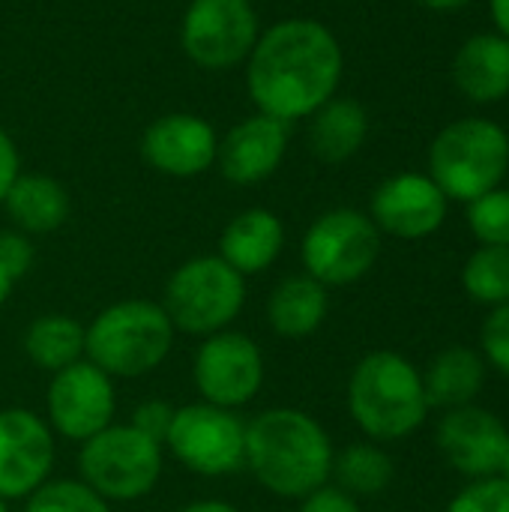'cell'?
Returning a JSON list of instances; mask_svg holds the SVG:
<instances>
[{
  "instance_id": "cell-30",
  "label": "cell",
  "mask_w": 509,
  "mask_h": 512,
  "mask_svg": "<svg viewBox=\"0 0 509 512\" xmlns=\"http://www.w3.org/2000/svg\"><path fill=\"white\" fill-rule=\"evenodd\" d=\"M480 348L486 366L509 378V303L495 306L480 330Z\"/></svg>"
},
{
  "instance_id": "cell-14",
  "label": "cell",
  "mask_w": 509,
  "mask_h": 512,
  "mask_svg": "<svg viewBox=\"0 0 509 512\" xmlns=\"http://www.w3.org/2000/svg\"><path fill=\"white\" fill-rule=\"evenodd\" d=\"M450 198L429 174L402 171L387 177L369 201V219L381 234L399 240H426L441 231Z\"/></svg>"
},
{
  "instance_id": "cell-23",
  "label": "cell",
  "mask_w": 509,
  "mask_h": 512,
  "mask_svg": "<svg viewBox=\"0 0 509 512\" xmlns=\"http://www.w3.org/2000/svg\"><path fill=\"white\" fill-rule=\"evenodd\" d=\"M486 369L489 366L480 351H471L462 345L444 348L423 372V390H426L429 408L453 411V408L474 405V399L483 393Z\"/></svg>"
},
{
  "instance_id": "cell-16",
  "label": "cell",
  "mask_w": 509,
  "mask_h": 512,
  "mask_svg": "<svg viewBox=\"0 0 509 512\" xmlns=\"http://www.w3.org/2000/svg\"><path fill=\"white\" fill-rule=\"evenodd\" d=\"M219 135L210 120L174 111L156 117L141 135V159L165 177H198L216 165Z\"/></svg>"
},
{
  "instance_id": "cell-27",
  "label": "cell",
  "mask_w": 509,
  "mask_h": 512,
  "mask_svg": "<svg viewBox=\"0 0 509 512\" xmlns=\"http://www.w3.org/2000/svg\"><path fill=\"white\" fill-rule=\"evenodd\" d=\"M24 501H27L24 512H111L108 501L99 498L81 477L48 480Z\"/></svg>"
},
{
  "instance_id": "cell-5",
  "label": "cell",
  "mask_w": 509,
  "mask_h": 512,
  "mask_svg": "<svg viewBox=\"0 0 509 512\" xmlns=\"http://www.w3.org/2000/svg\"><path fill=\"white\" fill-rule=\"evenodd\" d=\"M509 168V135L486 117L447 123L429 147V177L450 201H474L501 186Z\"/></svg>"
},
{
  "instance_id": "cell-15",
  "label": "cell",
  "mask_w": 509,
  "mask_h": 512,
  "mask_svg": "<svg viewBox=\"0 0 509 512\" xmlns=\"http://www.w3.org/2000/svg\"><path fill=\"white\" fill-rule=\"evenodd\" d=\"M435 444L447 465H453V471L468 480H486L501 474L509 429L492 411L465 405L444 411L435 432Z\"/></svg>"
},
{
  "instance_id": "cell-22",
  "label": "cell",
  "mask_w": 509,
  "mask_h": 512,
  "mask_svg": "<svg viewBox=\"0 0 509 512\" xmlns=\"http://www.w3.org/2000/svg\"><path fill=\"white\" fill-rule=\"evenodd\" d=\"M3 207L15 231L30 237V234L57 231L69 219L72 201L60 180L48 174H18L3 198Z\"/></svg>"
},
{
  "instance_id": "cell-28",
  "label": "cell",
  "mask_w": 509,
  "mask_h": 512,
  "mask_svg": "<svg viewBox=\"0 0 509 512\" xmlns=\"http://www.w3.org/2000/svg\"><path fill=\"white\" fill-rule=\"evenodd\" d=\"M468 228L480 246H509V189H492L468 201Z\"/></svg>"
},
{
  "instance_id": "cell-39",
  "label": "cell",
  "mask_w": 509,
  "mask_h": 512,
  "mask_svg": "<svg viewBox=\"0 0 509 512\" xmlns=\"http://www.w3.org/2000/svg\"><path fill=\"white\" fill-rule=\"evenodd\" d=\"M498 477H504L509 483V444H507V453H504V465H501V474Z\"/></svg>"
},
{
  "instance_id": "cell-9",
  "label": "cell",
  "mask_w": 509,
  "mask_h": 512,
  "mask_svg": "<svg viewBox=\"0 0 509 512\" xmlns=\"http://www.w3.org/2000/svg\"><path fill=\"white\" fill-rule=\"evenodd\" d=\"M165 447L198 477H231L246 468V420L237 411L192 402L174 408Z\"/></svg>"
},
{
  "instance_id": "cell-13",
  "label": "cell",
  "mask_w": 509,
  "mask_h": 512,
  "mask_svg": "<svg viewBox=\"0 0 509 512\" xmlns=\"http://www.w3.org/2000/svg\"><path fill=\"white\" fill-rule=\"evenodd\" d=\"M54 432L45 417L27 408L0 411V498H30L51 480L54 468Z\"/></svg>"
},
{
  "instance_id": "cell-7",
  "label": "cell",
  "mask_w": 509,
  "mask_h": 512,
  "mask_svg": "<svg viewBox=\"0 0 509 512\" xmlns=\"http://www.w3.org/2000/svg\"><path fill=\"white\" fill-rule=\"evenodd\" d=\"M162 462L165 447L138 432L132 423H111L78 450L81 480L108 504H132L147 498L162 477Z\"/></svg>"
},
{
  "instance_id": "cell-25",
  "label": "cell",
  "mask_w": 509,
  "mask_h": 512,
  "mask_svg": "<svg viewBox=\"0 0 509 512\" xmlns=\"http://www.w3.org/2000/svg\"><path fill=\"white\" fill-rule=\"evenodd\" d=\"M393 459L387 456L384 447L372 444V441H360L345 447L342 453H336L333 459V477L336 486L342 492H348L351 498H375L381 492L390 489L393 483Z\"/></svg>"
},
{
  "instance_id": "cell-1",
  "label": "cell",
  "mask_w": 509,
  "mask_h": 512,
  "mask_svg": "<svg viewBox=\"0 0 509 512\" xmlns=\"http://www.w3.org/2000/svg\"><path fill=\"white\" fill-rule=\"evenodd\" d=\"M342 72V45L324 21L282 18L258 36L246 60V87L261 114L291 126L336 96Z\"/></svg>"
},
{
  "instance_id": "cell-31",
  "label": "cell",
  "mask_w": 509,
  "mask_h": 512,
  "mask_svg": "<svg viewBox=\"0 0 509 512\" xmlns=\"http://www.w3.org/2000/svg\"><path fill=\"white\" fill-rule=\"evenodd\" d=\"M0 267L18 282L33 267V243L21 231H0Z\"/></svg>"
},
{
  "instance_id": "cell-17",
  "label": "cell",
  "mask_w": 509,
  "mask_h": 512,
  "mask_svg": "<svg viewBox=\"0 0 509 512\" xmlns=\"http://www.w3.org/2000/svg\"><path fill=\"white\" fill-rule=\"evenodd\" d=\"M288 123L255 111L219 138L216 165L234 186H255L273 177L288 153Z\"/></svg>"
},
{
  "instance_id": "cell-37",
  "label": "cell",
  "mask_w": 509,
  "mask_h": 512,
  "mask_svg": "<svg viewBox=\"0 0 509 512\" xmlns=\"http://www.w3.org/2000/svg\"><path fill=\"white\" fill-rule=\"evenodd\" d=\"M417 3L432 9V12H456V9H465L474 0H417Z\"/></svg>"
},
{
  "instance_id": "cell-20",
  "label": "cell",
  "mask_w": 509,
  "mask_h": 512,
  "mask_svg": "<svg viewBox=\"0 0 509 512\" xmlns=\"http://www.w3.org/2000/svg\"><path fill=\"white\" fill-rule=\"evenodd\" d=\"M369 138V111L348 96L327 99L309 117V150L324 165H342L360 153Z\"/></svg>"
},
{
  "instance_id": "cell-26",
  "label": "cell",
  "mask_w": 509,
  "mask_h": 512,
  "mask_svg": "<svg viewBox=\"0 0 509 512\" xmlns=\"http://www.w3.org/2000/svg\"><path fill=\"white\" fill-rule=\"evenodd\" d=\"M462 288L489 309L509 303V246H480L462 267Z\"/></svg>"
},
{
  "instance_id": "cell-35",
  "label": "cell",
  "mask_w": 509,
  "mask_h": 512,
  "mask_svg": "<svg viewBox=\"0 0 509 512\" xmlns=\"http://www.w3.org/2000/svg\"><path fill=\"white\" fill-rule=\"evenodd\" d=\"M489 12H492L498 33L509 39V0H489Z\"/></svg>"
},
{
  "instance_id": "cell-36",
  "label": "cell",
  "mask_w": 509,
  "mask_h": 512,
  "mask_svg": "<svg viewBox=\"0 0 509 512\" xmlns=\"http://www.w3.org/2000/svg\"><path fill=\"white\" fill-rule=\"evenodd\" d=\"M177 512H240L237 507H231V504H225V501H192V504H186L183 510Z\"/></svg>"
},
{
  "instance_id": "cell-4",
  "label": "cell",
  "mask_w": 509,
  "mask_h": 512,
  "mask_svg": "<svg viewBox=\"0 0 509 512\" xmlns=\"http://www.w3.org/2000/svg\"><path fill=\"white\" fill-rule=\"evenodd\" d=\"M174 324L162 303L120 300L84 327V360L108 378H144L156 372L174 348Z\"/></svg>"
},
{
  "instance_id": "cell-38",
  "label": "cell",
  "mask_w": 509,
  "mask_h": 512,
  "mask_svg": "<svg viewBox=\"0 0 509 512\" xmlns=\"http://www.w3.org/2000/svg\"><path fill=\"white\" fill-rule=\"evenodd\" d=\"M12 288H15V279H12V276H9V273H6V270L0 267V306H3L6 300H9Z\"/></svg>"
},
{
  "instance_id": "cell-40",
  "label": "cell",
  "mask_w": 509,
  "mask_h": 512,
  "mask_svg": "<svg viewBox=\"0 0 509 512\" xmlns=\"http://www.w3.org/2000/svg\"><path fill=\"white\" fill-rule=\"evenodd\" d=\"M0 512H9V507H6V501L0 498Z\"/></svg>"
},
{
  "instance_id": "cell-34",
  "label": "cell",
  "mask_w": 509,
  "mask_h": 512,
  "mask_svg": "<svg viewBox=\"0 0 509 512\" xmlns=\"http://www.w3.org/2000/svg\"><path fill=\"white\" fill-rule=\"evenodd\" d=\"M21 174V159H18V147L12 141V135L0 126V204L6 198V192L12 189L15 177Z\"/></svg>"
},
{
  "instance_id": "cell-21",
  "label": "cell",
  "mask_w": 509,
  "mask_h": 512,
  "mask_svg": "<svg viewBox=\"0 0 509 512\" xmlns=\"http://www.w3.org/2000/svg\"><path fill=\"white\" fill-rule=\"evenodd\" d=\"M330 288H324L309 273L285 276L270 300H267V321L276 336L282 339H306L318 333L330 312Z\"/></svg>"
},
{
  "instance_id": "cell-32",
  "label": "cell",
  "mask_w": 509,
  "mask_h": 512,
  "mask_svg": "<svg viewBox=\"0 0 509 512\" xmlns=\"http://www.w3.org/2000/svg\"><path fill=\"white\" fill-rule=\"evenodd\" d=\"M171 420H174V408L168 405V402H162V399H147V402H141L135 411H132V426L138 429V432H144L147 438H153V441H159L162 447H165V435H168V429H171Z\"/></svg>"
},
{
  "instance_id": "cell-3",
  "label": "cell",
  "mask_w": 509,
  "mask_h": 512,
  "mask_svg": "<svg viewBox=\"0 0 509 512\" xmlns=\"http://www.w3.org/2000/svg\"><path fill=\"white\" fill-rule=\"evenodd\" d=\"M348 414L372 441H402L429 417L423 372L396 351L366 354L348 378Z\"/></svg>"
},
{
  "instance_id": "cell-10",
  "label": "cell",
  "mask_w": 509,
  "mask_h": 512,
  "mask_svg": "<svg viewBox=\"0 0 509 512\" xmlns=\"http://www.w3.org/2000/svg\"><path fill=\"white\" fill-rule=\"evenodd\" d=\"M261 36L252 0H189L180 21L183 54L207 72H228L249 60Z\"/></svg>"
},
{
  "instance_id": "cell-12",
  "label": "cell",
  "mask_w": 509,
  "mask_h": 512,
  "mask_svg": "<svg viewBox=\"0 0 509 512\" xmlns=\"http://www.w3.org/2000/svg\"><path fill=\"white\" fill-rule=\"evenodd\" d=\"M45 423L54 435L84 444L114 423L117 393L114 378L96 369L90 360H78L51 375L45 393Z\"/></svg>"
},
{
  "instance_id": "cell-2",
  "label": "cell",
  "mask_w": 509,
  "mask_h": 512,
  "mask_svg": "<svg viewBox=\"0 0 509 512\" xmlns=\"http://www.w3.org/2000/svg\"><path fill=\"white\" fill-rule=\"evenodd\" d=\"M333 441L300 408H267L246 423V471L276 498L303 501L333 477Z\"/></svg>"
},
{
  "instance_id": "cell-11",
  "label": "cell",
  "mask_w": 509,
  "mask_h": 512,
  "mask_svg": "<svg viewBox=\"0 0 509 512\" xmlns=\"http://www.w3.org/2000/svg\"><path fill=\"white\" fill-rule=\"evenodd\" d=\"M192 381L201 393V402L237 411L264 387V354L246 333H213L192 357Z\"/></svg>"
},
{
  "instance_id": "cell-8",
  "label": "cell",
  "mask_w": 509,
  "mask_h": 512,
  "mask_svg": "<svg viewBox=\"0 0 509 512\" xmlns=\"http://www.w3.org/2000/svg\"><path fill=\"white\" fill-rule=\"evenodd\" d=\"M381 255V231L369 213L336 207L321 213L303 234V270L324 288H345L360 282Z\"/></svg>"
},
{
  "instance_id": "cell-6",
  "label": "cell",
  "mask_w": 509,
  "mask_h": 512,
  "mask_svg": "<svg viewBox=\"0 0 509 512\" xmlns=\"http://www.w3.org/2000/svg\"><path fill=\"white\" fill-rule=\"evenodd\" d=\"M246 306V279L219 255L183 261L165 282L162 309L174 330L189 336H213L231 330Z\"/></svg>"
},
{
  "instance_id": "cell-33",
  "label": "cell",
  "mask_w": 509,
  "mask_h": 512,
  "mask_svg": "<svg viewBox=\"0 0 509 512\" xmlns=\"http://www.w3.org/2000/svg\"><path fill=\"white\" fill-rule=\"evenodd\" d=\"M297 512H363L360 510V501L351 498L348 492H342L339 486H321L315 489L312 495H306L300 501V510Z\"/></svg>"
},
{
  "instance_id": "cell-18",
  "label": "cell",
  "mask_w": 509,
  "mask_h": 512,
  "mask_svg": "<svg viewBox=\"0 0 509 512\" xmlns=\"http://www.w3.org/2000/svg\"><path fill=\"white\" fill-rule=\"evenodd\" d=\"M282 249H285L282 219L273 210L249 207L225 225L216 255L246 279L273 267Z\"/></svg>"
},
{
  "instance_id": "cell-29",
  "label": "cell",
  "mask_w": 509,
  "mask_h": 512,
  "mask_svg": "<svg viewBox=\"0 0 509 512\" xmlns=\"http://www.w3.org/2000/svg\"><path fill=\"white\" fill-rule=\"evenodd\" d=\"M444 512H509V483L504 477L471 480Z\"/></svg>"
},
{
  "instance_id": "cell-24",
  "label": "cell",
  "mask_w": 509,
  "mask_h": 512,
  "mask_svg": "<svg viewBox=\"0 0 509 512\" xmlns=\"http://www.w3.org/2000/svg\"><path fill=\"white\" fill-rule=\"evenodd\" d=\"M21 345L33 366L54 375V372L84 360V327L69 315L48 312V315H39L30 321Z\"/></svg>"
},
{
  "instance_id": "cell-19",
  "label": "cell",
  "mask_w": 509,
  "mask_h": 512,
  "mask_svg": "<svg viewBox=\"0 0 509 512\" xmlns=\"http://www.w3.org/2000/svg\"><path fill=\"white\" fill-rule=\"evenodd\" d=\"M456 90L477 102L492 105L509 96V39L501 33H477L462 42L453 57Z\"/></svg>"
}]
</instances>
